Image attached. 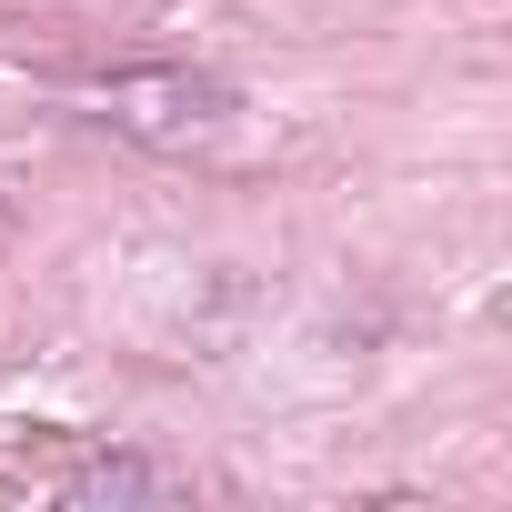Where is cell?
I'll use <instances>...</instances> for the list:
<instances>
[{"mask_svg":"<svg viewBox=\"0 0 512 512\" xmlns=\"http://www.w3.org/2000/svg\"><path fill=\"white\" fill-rule=\"evenodd\" d=\"M171 492H181V472L131 462V452H101V462H81V472L61 482V502H171Z\"/></svg>","mask_w":512,"mask_h":512,"instance_id":"7a4b0ae2","label":"cell"},{"mask_svg":"<svg viewBox=\"0 0 512 512\" xmlns=\"http://www.w3.org/2000/svg\"><path fill=\"white\" fill-rule=\"evenodd\" d=\"M91 101H101V121H111L121 141H151V151H191V141H211V131L231 121V81H211V71H191V61L101 71Z\"/></svg>","mask_w":512,"mask_h":512,"instance_id":"6da1fadb","label":"cell"}]
</instances>
